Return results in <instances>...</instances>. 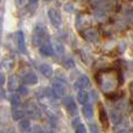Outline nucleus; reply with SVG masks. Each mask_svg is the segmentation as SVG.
Returning a JSON list of instances; mask_svg holds the SVG:
<instances>
[{
    "instance_id": "1",
    "label": "nucleus",
    "mask_w": 133,
    "mask_h": 133,
    "mask_svg": "<svg viewBox=\"0 0 133 133\" xmlns=\"http://www.w3.org/2000/svg\"><path fill=\"white\" fill-rule=\"evenodd\" d=\"M97 83L105 95L110 96L115 94L122 83L119 71L117 69H106L99 71L97 75Z\"/></svg>"
},
{
    "instance_id": "2",
    "label": "nucleus",
    "mask_w": 133,
    "mask_h": 133,
    "mask_svg": "<svg viewBox=\"0 0 133 133\" xmlns=\"http://www.w3.org/2000/svg\"><path fill=\"white\" fill-rule=\"evenodd\" d=\"M46 36H47L46 27L42 25H37L34 28V32H33V44L35 47H41L46 42Z\"/></svg>"
},
{
    "instance_id": "3",
    "label": "nucleus",
    "mask_w": 133,
    "mask_h": 133,
    "mask_svg": "<svg viewBox=\"0 0 133 133\" xmlns=\"http://www.w3.org/2000/svg\"><path fill=\"white\" fill-rule=\"evenodd\" d=\"M25 112L27 116H29V118L32 119H41L42 112L40 110V108L35 104L34 101H27L25 103Z\"/></svg>"
},
{
    "instance_id": "4",
    "label": "nucleus",
    "mask_w": 133,
    "mask_h": 133,
    "mask_svg": "<svg viewBox=\"0 0 133 133\" xmlns=\"http://www.w3.org/2000/svg\"><path fill=\"white\" fill-rule=\"evenodd\" d=\"M53 92L55 98H61L66 94V82L62 78L57 77L55 81H54L53 84Z\"/></svg>"
},
{
    "instance_id": "5",
    "label": "nucleus",
    "mask_w": 133,
    "mask_h": 133,
    "mask_svg": "<svg viewBox=\"0 0 133 133\" xmlns=\"http://www.w3.org/2000/svg\"><path fill=\"white\" fill-rule=\"evenodd\" d=\"M48 18L50 20L51 25L55 28H60L61 25H62V16L58 13V11L56 8H49L48 9Z\"/></svg>"
},
{
    "instance_id": "6",
    "label": "nucleus",
    "mask_w": 133,
    "mask_h": 133,
    "mask_svg": "<svg viewBox=\"0 0 133 133\" xmlns=\"http://www.w3.org/2000/svg\"><path fill=\"white\" fill-rule=\"evenodd\" d=\"M63 105H64L65 110L68 111L69 115L71 116H76L77 115V106H76V103L74 101V98L71 96H63Z\"/></svg>"
},
{
    "instance_id": "7",
    "label": "nucleus",
    "mask_w": 133,
    "mask_h": 133,
    "mask_svg": "<svg viewBox=\"0 0 133 133\" xmlns=\"http://www.w3.org/2000/svg\"><path fill=\"white\" fill-rule=\"evenodd\" d=\"M81 36L89 42H96L98 40V32L95 28H88L81 32Z\"/></svg>"
},
{
    "instance_id": "8",
    "label": "nucleus",
    "mask_w": 133,
    "mask_h": 133,
    "mask_svg": "<svg viewBox=\"0 0 133 133\" xmlns=\"http://www.w3.org/2000/svg\"><path fill=\"white\" fill-rule=\"evenodd\" d=\"M89 84H90V79L88 77V75H81L75 82V84H74V88L76 90H82L89 87Z\"/></svg>"
},
{
    "instance_id": "9",
    "label": "nucleus",
    "mask_w": 133,
    "mask_h": 133,
    "mask_svg": "<svg viewBox=\"0 0 133 133\" xmlns=\"http://www.w3.org/2000/svg\"><path fill=\"white\" fill-rule=\"evenodd\" d=\"M22 82H23V84H26V85H35L39 82V78H37V75L35 72L29 71V72L23 75Z\"/></svg>"
},
{
    "instance_id": "10",
    "label": "nucleus",
    "mask_w": 133,
    "mask_h": 133,
    "mask_svg": "<svg viewBox=\"0 0 133 133\" xmlns=\"http://www.w3.org/2000/svg\"><path fill=\"white\" fill-rule=\"evenodd\" d=\"M16 41H18V48L20 50L21 54H26L27 51V47H26V39H25V35L21 30H19L16 33Z\"/></svg>"
},
{
    "instance_id": "11",
    "label": "nucleus",
    "mask_w": 133,
    "mask_h": 133,
    "mask_svg": "<svg viewBox=\"0 0 133 133\" xmlns=\"http://www.w3.org/2000/svg\"><path fill=\"white\" fill-rule=\"evenodd\" d=\"M54 47L51 46L49 42H44L43 44H42L41 47H40V54H41L42 56H51L54 54Z\"/></svg>"
},
{
    "instance_id": "12",
    "label": "nucleus",
    "mask_w": 133,
    "mask_h": 133,
    "mask_svg": "<svg viewBox=\"0 0 133 133\" xmlns=\"http://www.w3.org/2000/svg\"><path fill=\"white\" fill-rule=\"evenodd\" d=\"M14 64H15V62H14V60L12 57H5L0 62V69H2L5 71H9L14 68Z\"/></svg>"
},
{
    "instance_id": "13",
    "label": "nucleus",
    "mask_w": 133,
    "mask_h": 133,
    "mask_svg": "<svg viewBox=\"0 0 133 133\" xmlns=\"http://www.w3.org/2000/svg\"><path fill=\"white\" fill-rule=\"evenodd\" d=\"M40 71H41V74L44 76V77L47 78H51L53 77V66L50 64H48V63H42L41 65H40Z\"/></svg>"
},
{
    "instance_id": "14",
    "label": "nucleus",
    "mask_w": 133,
    "mask_h": 133,
    "mask_svg": "<svg viewBox=\"0 0 133 133\" xmlns=\"http://www.w3.org/2000/svg\"><path fill=\"white\" fill-rule=\"evenodd\" d=\"M7 87H8V89L11 91H15V90H18L20 88L18 79H16V76H14V75L9 76L8 81H7Z\"/></svg>"
},
{
    "instance_id": "15",
    "label": "nucleus",
    "mask_w": 133,
    "mask_h": 133,
    "mask_svg": "<svg viewBox=\"0 0 133 133\" xmlns=\"http://www.w3.org/2000/svg\"><path fill=\"white\" fill-rule=\"evenodd\" d=\"M90 97H89V94H88L87 91H84V90H78L77 92V101L78 103H81L82 105H84V104H87L88 102H89Z\"/></svg>"
},
{
    "instance_id": "16",
    "label": "nucleus",
    "mask_w": 133,
    "mask_h": 133,
    "mask_svg": "<svg viewBox=\"0 0 133 133\" xmlns=\"http://www.w3.org/2000/svg\"><path fill=\"white\" fill-rule=\"evenodd\" d=\"M25 110H21V109L18 108H13L12 109V118H13L14 120H21L22 118H25Z\"/></svg>"
},
{
    "instance_id": "17",
    "label": "nucleus",
    "mask_w": 133,
    "mask_h": 133,
    "mask_svg": "<svg viewBox=\"0 0 133 133\" xmlns=\"http://www.w3.org/2000/svg\"><path fill=\"white\" fill-rule=\"evenodd\" d=\"M82 112H83V116L88 120L92 119V117H94V108L91 105H89V104H84V106L82 108Z\"/></svg>"
},
{
    "instance_id": "18",
    "label": "nucleus",
    "mask_w": 133,
    "mask_h": 133,
    "mask_svg": "<svg viewBox=\"0 0 133 133\" xmlns=\"http://www.w3.org/2000/svg\"><path fill=\"white\" fill-rule=\"evenodd\" d=\"M53 47H54L55 53H57L58 55H63V54H64V46H63V43L60 41V40H54Z\"/></svg>"
},
{
    "instance_id": "19",
    "label": "nucleus",
    "mask_w": 133,
    "mask_h": 133,
    "mask_svg": "<svg viewBox=\"0 0 133 133\" xmlns=\"http://www.w3.org/2000/svg\"><path fill=\"white\" fill-rule=\"evenodd\" d=\"M99 119H101V122L103 123L104 126H108V124H109V117H108V115H106L105 109H104L102 105H101V108H99Z\"/></svg>"
},
{
    "instance_id": "20",
    "label": "nucleus",
    "mask_w": 133,
    "mask_h": 133,
    "mask_svg": "<svg viewBox=\"0 0 133 133\" xmlns=\"http://www.w3.org/2000/svg\"><path fill=\"white\" fill-rule=\"evenodd\" d=\"M19 129H20L22 132L30 131V122H29V119L22 118V119L20 120V123H19Z\"/></svg>"
},
{
    "instance_id": "21",
    "label": "nucleus",
    "mask_w": 133,
    "mask_h": 133,
    "mask_svg": "<svg viewBox=\"0 0 133 133\" xmlns=\"http://www.w3.org/2000/svg\"><path fill=\"white\" fill-rule=\"evenodd\" d=\"M9 102H11L13 108H18V106H20V104H21L20 96L16 94H12L11 96H9Z\"/></svg>"
},
{
    "instance_id": "22",
    "label": "nucleus",
    "mask_w": 133,
    "mask_h": 133,
    "mask_svg": "<svg viewBox=\"0 0 133 133\" xmlns=\"http://www.w3.org/2000/svg\"><path fill=\"white\" fill-rule=\"evenodd\" d=\"M63 64H64L65 68L68 69H71L75 66V62H74V60L71 57H65V60L63 61Z\"/></svg>"
},
{
    "instance_id": "23",
    "label": "nucleus",
    "mask_w": 133,
    "mask_h": 133,
    "mask_svg": "<svg viewBox=\"0 0 133 133\" xmlns=\"http://www.w3.org/2000/svg\"><path fill=\"white\" fill-rule=\"evenodd\" d=\"M75 132H76V133H85V132H87L85 125L82 124V123H81V124H78L77 126L75 127Z\"/></svg>"
},
{
    "instance_id": "24",
    "label": "nucleus",
    "mask_w": 133,
    "mask_h": 133,
    "mask_svg": "<svg viewBox=\"0 0 133 133\" xmlns=\"http://www.w3.org/2000/svg\"><path fill=\"white\" fill-rule=\"evenodd\" d=\"M5 82H6V77H5V75L0 71V85H4Z\"/></svg>"
},
{
    "instance_id": "25",
    "label": "nucleus",
    "mask_w": 133,
    "mask_h": 133,
    "mask_svg": "<svg viewBox=\"0 0 133 133\" xmlns=\"http://www.w3.org/2000/svg\"><path fill=\"white\" fill-rule=\"evenodd\" d=\"M19 90H20V92L22 95H27L28 94V90H27V88H26V87H20V88H19Z\"/></svg>"
},
{
    "instance_id": "26",
    "label": "nucleus",
    "mask_w": 133,
    "mask_h": 133,
    "mask_svg": "<svg viewBox=\"0 0 133 133\" xmlns=\"http://www.w3.org/2000/svg\"><path fill=\"white\" fill-rule=\"evenodd\" d=\"M71 124H72V126H74V127H76L78 124H81V122H79V118H78V117H77V118H75V119L72 120V123H71Z\"/></svg>"
},
{
    "instance_id": "27",
    "label": "nucleus",
    "mask_w": 133,
    "mask_h": 133,
    "mask_svg": "<svg viewBox=\"0 0 133 133\" xmlns=\"http://www.w3.org/2000/svg\"><path fill=\"white\" fill-rule=\"evenodd\" d=\"M32 131H33V132H43V130H42L41 127L39 126V125H35V126H34V129H33Z\"/></svg>"
},
{
    "instance_id": "28",
    "label": "nucleus",
    "mask_w": 133,
    "mask_h": 133,
    "mask_svg": "<svg viewBox=\"0 0 133 133\" xmlns=\"http://www.w3.org/2000/svg\"><path fill=\"white\" fill-rule=\"evenodd\" d=\"M90 131H91V132H98V129L96 127V125H95V124H92L91 126H90Z\"/></svg>"
},
{
    "instance_id": "29",
    "label": "nucleus",
    "mask_w": 133,
    "mask_h": 133,
    "mask_svg": "<svg viewBox=\"0 0 133 133\" xmlns=\"http://www.w3.org/2000/svg\"><path fill=\"white\" fill-rule=\"evenodd\" d=\"M23 2H25V0H15V4L18 5V6H22Z\"/></svg>"
},
{
    "instance_id": "30",
    "label": "nucleus",
    "mask_w": 133,
    "mask_h": 133,
    "mask_svg": "<svg viewBox=\"0 0 133 133\" xmlns=\"http://www.w3.org/2000/svg\"><path fill=\"white\" fill-rule=\"evenodd\" d=\"M37 2H39V0H29V4L32 5H36Z\"/></svg>"
},
{
    "instance_id": "31",
    "label": "nucleus",
    "mask_w": 133,
    "mask_h": 133,
    "mask_svg": "<svg viewBox=\"0 0 133 133\" xmlns=\"http://www.w3.org/2000/svg\"><path fill=\"white\" fill-rule=\"evenodd\" d=\"M0 1H1V0H0Z\"/></svg>"
}]
</instances>
